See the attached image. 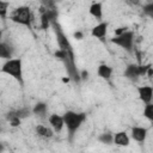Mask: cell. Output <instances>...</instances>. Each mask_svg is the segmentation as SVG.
Wrapping results in <instances>:
<instances>
[{"instance_id": "cell-1", "label": "cell", "mask_w": 153, "mask_h": 153, "mask_svg": "<svg viewBox=\"0 0 153 153\" xmlns=\"http://www.w3.org/2000/svg\"><path fill=\"white\" fill-rule=\"evenodd\" d=\"M86 118V115L85 114H76V112H73V111H67L65 115H63V121H65V124L67 126V129L69 131V137L72 139L73 134L75 133V130L80 127V124L85 121Z\"/></svg>"}, {"instance_id": "cell-2", "label": "cell", "mask_w": 153, "mask_h": 153, "mask_svg": "<svg viewBox=\"0 0 153 153\" xmlns=\"http://www.w3.org/2000/svg\"><path fill=\"white\" fill-rule=\"evenodd\" d=\"M2 72L12 75L13 78H16L17 80L22 81V61L19 59H12L8 60L4 67H2Z\"/></svg>"}, {"instance_id": "cell-3", "label": "cell", "mask_w": 153, "mask_h": 153, "mask_svg": "<svg viewBox=\"0 0 153 153\" xmlns=\"http://www.w3.org/2000/svg\"><path fill=\"white\" fill-rule=\"evenodd\" d=\"M11 18L16 23H19V24L30 26V23H31V12H30V8L26 7V6L19 7V8H17L14 11V13H13V16Z\"/></svg>"}, {"instance_id": "cell-4", "label": "cell", "mask_w": 153, "mask_h": 153, "mask_svg": "<svg viewBox=\"0 0 153 153\" xmlns=\"http://www.w3.org/2000/svg\"><path fill=\"white\" fill-rule=\"evenodd\" d=\"M51 26L54 27V31H55V35H56V39H57L60 50H63V51H66V53H73L72 45H71V43L68 42V39L66 38V36L63 35V32H62V30H61V26H60L56 22H53V23H51Z\"/></svg>"}, {"instance_id": "cell-5", "label": "cell", "mask_w": 153, "mask_h": 153, "mask_svg": "<svg viewBox=\"0 0 153 153\" xmlns=\"http://www.w3.org/2000/svg\"><path fill=\"white\" fill-rule=\"evenodd\" d=\"M133 37H134L133 32L127 31V32H124L120 36H115L111 39V42L122 47V48H124V49H127V50H130L131 47H133Z\"/></svg>"}, {"instance_id": "cell-6", "label": "cell", "mask_w": 153, "mask_h": 153, "mask_svg": "<svg viewBox=\"0 0 153 153\" xmlns=\"http://www.w3.org/2000/svg\"><path fill=\"white\" fill-rule=\"evenodd\" d=\"M137 92H139L140 99L143 103L149 104V102L152 99V96H153V88L151 86H141V87L137 88Z\"/></svg>"}, {"instance_id": "cell-7", "label": "cell", "mask_w": 153, "mask_h": 153, "mask_svg": "<svg viewBox=\"0 0 153 153\" xmlns=\"http://www.w3.org/2000/svg\"><path fill=\"white\" fill-rule=\"evenodd\" d=\"M49 122H50V124L53 126V128H54L55 131H60V130L62 129L63 124H65L63 117H61V116H59V115H51V116L49 117Z\"/></svg>"}, {"instance_id": "cell-8", "label": "cell", "mask_w": 153, "mask_h": 153, "mask_svg": "<svg viewBox=\"0 0 153 153\" xmlns=\"http://www.w3.org/2000/svg\"><path fill=\"white\" fill-rule=\"evenodd\" d=\"M146 135H147V130H146L145 128L134 127V128L131 129V136H133V139L136 140V141H139V142L145 141Z\"/></svg>"}, {"instance_id": "cell-9", "label": "cell", "mask_w": 153, "mask_h": 153, "mask_svg": "<svg viewBox=\"0 0 153 153\" xmlns=\"http://www.w3.org/2000/svg\"><path fill=\"white\" fill-rule=\"evenodd\" d=\"M106 29H108V24L106 23H100L97 26H94L92 29V36L97 37V38H103L106 33Z\"/></svg>"}, {"instance_id": "cell-10", "label": "cell", "mask_w": 153, "mask_h": 153, "mask_svg": "<svg viewBox=\"0 0 153 153\" xmlns=\"http://www.w3.org/2000/svg\"><path fill=\"white\" fill-rule=\"evenodd\" d=\"M124 75L129 79H135L140 75V71H139V66L136 65H129L126 71H124Z\"/></svg>"}, {"instance_id": "cell-11", "label": "cell", "mask_w": 153, "mask_h": 153, "mask_svg": "<svg viewBox=\"0 0 153 153\" xmlns=\"http://www.w3.org/2000/svg\"><path fill=\"white\" fill-rule=\"evenodd\" d=\"M114 141L116 145L118 146H128L129 145V137L127 136V134L124 131H120L115 135L114 137Z\"/></svg>"}, {"instance_id": "cell-12", "label": "cell", "mask_w": 153, "mask_h": 153, "mask_svg": "<svg viewBox=\"0 0 153 153\" xmlns=\"http://www.w3.org/2000/svg\"><path fill=\"white\" fill-rule=\"evenodd\" d=\"M111 73H112V69L106 65H100L98 67V75L104 79H109L111 76Z\"/></svg>"}, {"instance_id": "cell-13", "label": "cell", "mask_w": 153, "mask_h": 153, "mask_svg": "<svg viewBox=\"0 0 153 153\" xmlns=\"http://www.w3.org/2000/svg\"><path fill=\"white\" fill-rule=\"evenodd\" d=\"M90 13H91L93 17L100 19V18H102V4H99V2H93V4L91 5V7H90Z\"/></svg>"}, {"instance_id": "cell-14", "label": "cell", "mask_w": 153, "mask_h": 153, "mask_svg": "<svg viewBox=\"0 0 153 153\" xmlns=\"http://www.w3.org/2000/svg\"><path fill=\"white\" fill-rule=\"evenodd\" d=\"M36 133L39 135V136H43V137H51L53 136V131L44 127V126H37L36 127Z\"/></svg>"}, {"instance_id": "cell-15", "label": "cell", "mask_w": 153, "mask_h": 153, "mask_svg": "<svg viewBox=\"0 0 153 153\" xmlns=\"http://www.w3.org/2000/svg\"><path fill=\"white\" fill-rule=\"evenodd\" d=\"M7 120L10 121V123H11L12 127H18V126L20 124V118L17 116L16 111L8 112V114H7Z\"/></svg>"}, {"instance_id": "cell-16", "label": "cell", "mask_w": 153, "mask_h": 153, "mask_svg": "<svg viewBox=\"0 0 153 153\" xmlns=\"http://www.w3.org/2000/svg\"><path fill=\"white\" fill-rule=\"evenodd\" d=\"M11 55H12V53H11L10 47L5 43H1L0 44V56L4 57V59H10Z\"/></svg>"}, {"instance_id": "cell-17", "label": "cell", "mask_w": 153, "mask_h": 153, "mask_svg": "<svg viewBox=\"0 0 153 153\" xmlns=\"http://www.w3.org/2000/svg\"><path fill=\"white\" fill-rule=\"evenodd\" d=\"M45 110H47V105H45L44 103H38V104H36L35 108H33V112H35L36 115H39V116H44Z\"/></svg>"}, {"instance_id": "cell-18", "label": "cell", "mask_w": 153, "mask_h": 153, "mask_svg": "<svg viewBox=\"0 0 153 153\" xmlns=\"http://www.w3.org/2000/svg\"><path fill=\"white\" fill-rule=\"evenodd\" d=\"M143 116L153 122V104H147L143 110Z\"/></svg>"}, {"instance_id": "cell-19", "label": "cell", "mask_w": 153, "mask_h": 153, "mask_svg": "<svg viewBox=\"0 0 153 153\" xmlns=\"http://www.w3.org/2000/svg\"><path fill=\"white\" fill-rule=\"evenodd\" d=\"M99 141L103 142V143H106V145H110L112 141H114V136L110 134V133H104L99 136Z\"/></svg>"}, {"instance_id": "cell-20", "label": "cell", "mask_w": 153, "mask_h": 153, "mask_svg": "<svg viewBox=\"0 0 153 153\" xmlns=\"http://www.w3.org/2000/svg\"><path fill=\"white\" fill-rule=\"evenodd\" d=\"M41 25H42V29H48L49 25H51V22L48 18L47 13H43L42 14V17H41Z\"/></svg>"}, {"instance_id": "cell-21", "label": "cell", "mask_w": 153, "mask_h": 153, "mask_svg": "<svg viewBox=\"0 0 153 153\" xmlns=\"http://www.w3.org/2000/svg\"><path fill=\"white\" fill-rule=\"evenodd\" d=\"M143 12H145L147 16H149L151 18H153V2L145 5V6H143Z\"/></svg>"}, {"instance_id": "cell-22", "label": "cell", "mask_w": 153, "mask_h": 153, "mask_svg": "<svg viewBox=\"0 0 153 153\" xmlns=\"http://www.w3.org/2000/svg\"><path fill=\"white\" fill-rule=\"evenodd\" d=\"M7 6H8L7 2H2V1H0V16H1V18H5V17H6Z\"/></svg>"}, {"instance_id": "cell-23", "label": "cell", "mask_w": 153, "mask_h": 153, "mask_svg": "<svg viewBox=\"0 0 153 153\" xmlns=\"http://www.w3.org/2000/svg\"><path fill=\"white\" fill-rule=\"evenodd\" d=\"M16 114H17V116H18L19 118H23V117H26V116L30 114V110H29V109H20V110H18V111H16Z\"/></svg>"}, {"instance_id": "cell-24", "label": "cell", "mask_w": 153, "mask_h": 153, "mask_svg": "<svg viewBox=\"0 0 153 153\" xmlns=\"http://www.w3.org/2000/svg\"><path fill=\"white\" fill-rule=\"evenodd\" d=\"M149 65H146V66H139V71H140V75H143V74H147V71L149 69Z\"/></svg>"}, {"instance_id": "cell-25", "label": "cell", "mask_w": 153, "mask_h": 153, "mask_svg": "<svg viewBox=\"0 0 153 153\" xmlns=\"http://www.w3.org/2000/svg\"><path fill=\"white\" fill-rule=\"evenodd\" d=\"M124 32H127V27H118V29L115 31V35H116V36H120V35H122V33H124Z\"/></svg>"}, {"instance_id": "cell-26", "label": "cell", "mask_w": 153, "mask_h": 153, "mask_svg": "<svg viewBox=\"0 0 153 153\" xmlns=\"http://www.w3.org/2000/svg\"><path fill=\"white\" fill-rule=\"evenodd\" d=\"M74 37H75L76 39H81V38H82V33H81L80 31H76V32H74Z\"/></svg>"}, {"instance_id": "cell-27", "label": "cell", "mask_w": 153, "mask_h": 153, "mask_svg": "<svg viewBox=\"0 0 153 153\" xmlns=\"http://www.w3.org/2000/svg\"><path fill=\"white\" fill-rule=\"evenodd\" d=\"M80 76H81V79H87V76H88V73H87L86 71H82Z\"/></svg>"}, {"instance_id": "cell-28", "label": "cell", "mask_w": 153, "mask_h": 153, "mask_svg": "<svg viewBox=\"0 0 153 153\" xmlns=\"http://www.w3.org/2000/svg\"><path fill=\"white\" fill-rule=\"evenodd\" d=\"M147 75H148L149 78H153V68L149 67V69L147 71Z\"/></svg>"}, {"instance_id": "cell-29", "label": "cell", "mask_w": 153, "mask_h": 153, "mask_svg": "<svg viewBox=\"0 0 153 153\" xmlns=\"http://www.w3.org/2000/svg\"><path fill=\"white\" fill-rule=\"evenodd\" d=\"M69 79H71V78H63V79H62V81H63V82H68V81H69Z\"/></svg>"}]
</instances>
